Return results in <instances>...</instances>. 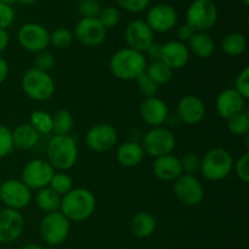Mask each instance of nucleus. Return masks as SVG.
Instances as JSON below:
<instances>
[{
  "label": "nucleus",
  "mask_w": 249,
  "mask_h": 249,
  "mask_svg": "<svg viewBox=\"0 0 249 249\" xmlns=\"http://www.w3.org/2000/svg\"><path fill=\"white\" fill-rule=\"evenodd\" d=\"M147 63L145 53H139L130 48H123L117 50L111 56L108 67L117 79L129 82V80H135L139 75L142 74Z\"/></svg>",
  "instance_id": "1"
},
{
  "label": "nucleus",
  "mask_w": 249,
  "mask_h": 249,
  "mask_svg": "<svg viewBox=\"0 0 249 249\" xmlns=\"http://www.w3.org/2000/svg\"><path fill=\"white\" fill-rule=\"evenodd\" d=\"M96 209V198L90 190L77 187L61 197L60 212L70 221L80 223L89 219Z\"/></svg>",
  "instance_id": "2"
},
{
  "label": "nucleus",
  "mask_w": 249,
  "mask_h": 249,
  "mask_svg": "<svg viewBox=\"0 0 249 249\" xmlns=\"http://www.w3.org/2000/svg\"><path fill=\"white\" fill-rule=\"evenodd\" d=\"M78 153L77 142L71 135H53L46 145V160L57 172L72 169Z\"/></svg>",
  "instance_id": "3"
},
{
  "label": "nucleus",
  "mask_w": 249,
  "mask_h": 249,
  "mask_svg": "<svg viewBox=\"0 0 249 249\" xmlns=\"http://www.w3.org/2000/svg\"><path fill=\"white\" fill-rule=\"evenodd\" d=\"M21 88L27 97L36 102L48 101L55 94V82L48 72L29 68L21 79Z\"/></svg>",
  "instance_id": "4"
},
{
  "label": "nucleus",
  "mask_w": 249,
  "mask_h": 249,
  "mask_svg": "<svg viewBox=\"0 0 249 249\" xmlns=\"http://www.w3.org/2000/svg\"><path fill=\"white\" fill-rule=\"evenodd\" d=\"M233 162L235 160L228 150L214 147L201 158L199 172L209 181H220L232 172Z\"/></svg>",
  "instance_id": "5"
},
{
  "label": "nucleus",
  "mask_w": 249,
  "mask_h": 249,
  "mask_svg": "<svg viewBox=\"0 0 249 249\" xmlns=\"http://www.w3.org/2000/svg\"><path fill=\"white\" fill-rule=\"evenodd\" d=\"M218 21V7L212 0H194L186 10V23L195 32H208Z\"/></svg>",
  "instance_id": "6"
},
{
  "label": "nucleus",
  "mask_w": 249,
  "mask_h": 249,
  "mask_svg": "<svg viewBox=\"0 0 249 249\" xmlns=\"http://www.w3.org/2000/svg\"><path fill=\"white\" fill-rule=\"evenodd\" d=\"M175 145H177V140H175L174 134L172 133V130L163 126L151 128L150 130L146 131L141 141L145 155L153 158L170 155L174 151Z\"/></svg>",
  "instance_id": "7"
},
{
  "label": "nucleus",
  "mask_w": 249,
  "mask_h": 249,
  "mask_svg": "<svg viewBox=\"0 0 249 249\" xmlns=\"http://www.w3.org/2000/svg\"><path fill=\"white\" fill-rule=\"evenodd\" d=\"M70 231L71 221L60 211L45 214L39 225L41 238L50 246L62 245L68 238Z\"/></svg>",
  "instance_id": "8"
},
{
  "label": "nucleus",
  "mask_w": 249,
  "mask_h": 249,
  "mask_svg": "<svg viewBox=\"0 0 249 249\" xmlns=\"http://www.w3.org/2000/svg\"><path fill=\"white\" fill-rule=\"evenodd\" d=\"M0 201L5 208L21 211L32 202V190L21 180L7 179L0 184Z\"/></svg>",
  "instance_id": "9"
},
{
  "label": "nucleus",
  "mask_w": 249,
  "mask_h": 249,
  "mask_svg": "<svg viewBox=\"0 0 249 249\" xmlns=\"http://www.w3.org/2000/svg\"><path fill=\"white\" fill-rule=\"evenodd\" d=\"M173 191L175 197L187 207L199 206L204 198V189L196 175L182 173L173 181Z\"/></svg>",
  "instance_id": "10"
},
{
  "label": "nucleus",
  "mask_w": 249,
  "mask_h": 249,
  "mask_svg": "<svg viewBox=\"0 0 249 249\" xmlns=\"http://www.w3.org/2000/svg\"><path fill=\"white\" fill-rule=\"evenodd\" d=\"M56 170L44 158H36L27 163L21 173V181L31 190H40L49 186Z\"/></svg>",
  "instance_id": "11"
},
{
  "label": "nucleus",
  "mask_w": 249,
  "mask_h": 249,
  "mask_svg": "<svg viewBox=\"0 0 249 249\" xmlns=\"http://www.w3.org/2000/svg\"><path fill=\"white\" fill-rule=\"evenodd\" d=\"M49 36L50 32L43 24L34 23V22L23 24L17 32V40L21 48L33 53L48 49V46L50 45Z\"/></svg>",
  "instance_id": "12"
},
{
  "label": "nucleus",
  "mask_w": 249,
  "mask_h": 249,
  "mask_svg": "<svg viewBox=\"0 0 249 249\" xmlns=\"http://www.w3.org/2000/svg\"><path fill=\"white\" fill-rule=\"evenodd\" d=\"M118 141L116 128L108 123H100L91 126L85 135V143L94 152L111 151Z\"/></svg>",
  "instance_id": "13"
},
{
  "label": "nucleus",
  "mask_w": 249,
  "mask_h": 249,
  "mask_svg": "<svg viewBox=\"0 0 249 249\" xmlns=\"http://www.w3.org/2000/svg\"><path fill=\"white\" fill-rule=\"evenodd\" d=\"M106 31L97 17L94 18H80L75 24L74 38L88 48H96L106 39Z\"/></svg>",
  "instance_id": "14"
},
{
  "label": "nucleus",
  "mask_w": 249,
  "mask_h": 249,
  "mask_svg": "<svg viewBox=\"0 0 249 249\" xmlns=\"http://www.w3.org/2000/svg\"><path fill=\"white\" fill-rule=\"evenodd\" d=\"M124 38L128 48L142 53L155 43V33L142 19L129 22L124 31Z\"/></svg>",
  "instance_id": "15"
},
{
  "label": "nucleus",
  "mask_w": 249,
  "mask_h": 249,
  "mask_svg": "<svg viewBox=\"0 0 249 249\" xmlns=\"http://www.w3.org/2000/svg\"><path fill=\"white\" fill-rule=\"evenodd\" d=\"M146 23L153 33H167L178 23V12L168 4L153 5L146 14Z\"/></svg>",
  "instance_id": "16"
},
{
  "label": "nucleus",
  "mask_w": 249,
  "mask_h": 249,
  "mask_svg": "<svg viewBox=\"0 0 249 249\" xmlns=\"http://www.w3.org/2000/svg\"><path fill=\"white\" fill-rule=\"evenodd\" d=\"M206 113L207 108L203 100L196 95H185L178 102L175 116L181 123L195 125L203 121Z\"/></svg>",
  "instance_id": "17"
},
{
  "label": "nucleus",
  "mask_w": 249,
  "mask_h": 249,
  "mask_svg": "<svg viewBox=\"0 0 249 249\" xmlns=\"http://www.w3.org/2000/svg\"><path fill=\"white\" fill-rule=\"evenodd\" d=\"M23 230L24 219L19 211L10 208L0 209V245L16 241Z\"/></svg>",
  "instance_id": "18"
},
{
  "label": "nucleus",
  "mask_w": 249,
  "mask_h": 249,
  "mask_svg": "<svg viewBox=\"0 0 249 249\" xmlns=\"http://www.w3.org/2000/svg\"><path fill=\"white\" fill-rule=\"evenodd\" d=\"M169 107L164 100L157 96L147 97L140 105V117L151 128L162 126L169 118Z\"/></svg>",
  "instance_id": "19"
},
{
  "label": "nucleus",
  "mask_w": 249,
  "mask_h": 249,
  "mask_svg": "<svg viewBox=\"0 0 249 249\" xmlns=\"http://www.w3.org/2000/svg\"><path fill=\"white\" fill-rule=\"evenodd\" d=\"M191 53L185 43L179 40H170L160 45V61L167 65L170 70H180L189 63Z\"/></svg>",
  "instance_id": "20"
},
{
  "label": "nucleus",
  "mask_w": 249,
  "mask_h": 249,
  "mask_svg": "<svg viewBox=\"0 0 249 249\" xmlns=\"http://www.w3.org/2000/svg\"><path fill=\"white\" fill-rule=\"evenodd\" d=\"M246 100L233 88H228L220 91L215 100V111L220 118L230 119L235 114L245 109Z\"/></svg>",
  "instance_id": "21"
},
{
  "label": "nucleus",
  "mask_w": 249,
  "mask_h": 249,
  "mask_svg": "<svg viewBox=\"0 0 249 249\" xmlns=\"http://www.w3.org/2000/svg\"><path fill=\"white\" fill-rule=\"evenodd\" d=\"M152 172L155 177L160 181H174L182 174L180 158L173 153L155 158V162L152 164Z\"/></svg>",
  "instance_id": "22"
},
{
  "label": "nucleus",
  "mask_w": 249,
  "mask_h": 249,
  "mask_svg": "<svg viewBox=\"0 0 249 249\" xmlns=\"http://www.w3.org/2000/svg\"><path fill=\"white\" fill-rule=\"evenodd\" d=\"M145 157V152L141 143L136 141H126L121 143L116 151L117 162L125 168L138 167Z\"/></svg>",
  "instance_id": "23"
},
{
  "label": "nucleus",
  "mask_w": 249,
  "mask_h": 249,
  "mask_svg": "<svg viewBox=\"0 0 249 249\" xmlns=\"http://www.w3.org/2000/svg\"><path fill=\"white\" fill-rule=\"evenodd\" d=\"M190 53L198 58H209L215 51V41L206 32H195L194 36L187 41Z\"/></svg>",
  "instance_id": "24"
},
{
  "label": "nucleus",
  "mask_w": 249,
  "mask_h": 249,
  "mask_svg": "<svg viewBox=\"0 0 249 249\" xmlns=\"http://www.w3.org/2000/svg\"><path fill=\"white\" fill-rule=\"evenodd\" d=\"M11 134L14 147L18 148V150L33 148L38 143L39 136H40L29 123L19 124L14 130H11Z\"/></svg>",
  "instance_id": "25"
},
{
  "label": "nucleus",
  "mask_w": 249,
  "mask_h": 249,
  "mask_svg": "<svg viewBox=\"0 0 249 249\" xmlns=\"http://www.w3.org/2000/svg\"><path fill=\"white\" fill-rule=\"evenodd\" d=\"M157 221L148 212H140L133 216L130 221V230L138 238H148L155 233Z\"/></svg>",
  "instance_id": "26"
},
{
  "label": "nucleus",
  "mask_w": 249,
  "mask_h": 249,
  "mask_svg": "<svg viewBox=\"0 0 249 249\" xmlns=\"http://www.w3.org/2000/svg\"><path fill=\"white\" fill-rule=\"evenodd\" d=\"M247 38L245 34L240 33V32H231V33L226 34L221 41V50L230 57L242 55L247 50Z\"/></svg>",
  "instance_id": "27"
},
{
  "label": "nucleus",
  "mask_w": 249,
  "mask_h": 249,
  "mask_svg": "<svg viewBox=\"0 0 249 249\" xmlns=\"http://www.w3.org/2000/svg\"><path fill=\"white\" fill-rule=\"evenodd\" d=\"M36 204L45 214L58 212L61 206V196L56 194L53 190H51L50 187L46 186L36 191Z\"/></svg>",
  "instance_id": "28"
},
{
  "label": "nucleus",
  "mask_w": 249,
  "mask_h": 249,
  "mask_svg": "<svg viewBox=\"0 0 249 249\" xmlns=\"http://www.w3.org/2000/svg\"><path fill=\"white\" fill-rule=\"evenodd\" d=\"M53 133L55 135H70L74 126V117L67 109H57L53 114Z\"/></svg>",
  "instance_id": "29"
},
{
  "label": "nucleus",
  "mask_w": 249,
  "mask_h": 249,
  "mask_svg": "<svg viewBox=\"0 0 249 249\" xmlns=\"http://www.w3.org/2000/svg\"><path fill=\"white\" fill-rule=\"evenodd\" d=\"M173 72L174 71L170 70L167 65L162 62V61H152V62L147 63L146 66L145 73L160 87V85L168 84L173 78Z\"/></svg>",
  "instance_id": "30"
},
{
  "label": "nucleus",
  "mask_w": 249,
  "mask_h": 249,
  "mask_svg": "<svg viewBox=\"0 0 249 249\" xmlns=\"http://www.w3.org/2000/svg\"><path fill=\"white\" fill-rule=\"evenodd\" d=\"M29 124L36 129L39 135H48L53 133V116L43 109H36L32 112Z\"/></svg>",
  "instance_id": "31"
},
{
  "label": "nucleus",
  "mask_w": 249,
  "mask_h": 249,
  "mask_svg": "<svg viewBox=\"0 0 249 249\" xmlns=\"http://www.w3.org/2000/svg\"><path fill=\"white\" fill-rule=\"evenodd\" d=\"M228 129L233 136H247L249 131V112L243 109L228 119Z\"/></svg>",
  "instance_id": "32"
},
{
  "label": "nucleus",
  "mask_w": 249,
  "mask_h": 249,
  "mask_svg": "<svg viewBox=\"0 0 249 249\" xmlns=\"http://www.w3.org/2000/svg\"><path fill=\"white\" fill-rule=\"evenodd\" d=\"M49 187L60 195L61 197L65 196L66 194L73 190V179L67 174L66 172H55L53 178H51L50 182H49Z\"/></svg>",
  "instance_id": "33"
},
{
  "label": "nucleus",
  "mask_w": 249,
  "mask_h": 249,
  "mask_svg": "<svg viewBox=\"0 0 249 249\" xmlns=\"http://www.w3.org/2000/svg\"><path fill=\"white\" fill-rule=\"evenodd\" d=\"M73 39H74V36L72 31L68 28H57L50 33L49 43L53 48L62 50V49L70 48L71 44L73 43Z\"/></svg>",
  "instance_id": "34"
},
{
  "label": "nucleus",
  "mask_w": 249,
  "mask_h": 249,
  "mask_svg": "<svg viewBox=\"0 0 249 249\" xmlns=\"http://www.w3.org/2000/svg\"><path fill=\"white\" fill-rule=\"evenodd\" d=\"M99 21L106 29L114 28L121 22V11L114 6H107L101 9L99 16Z\"/></svg>",
  "instance_id": "35"
},
{
  "label": "nucleus",
  "mask_w": 249,
  "mask_h": 249,
  "mask_svg": "<svg viewBox=\"0 0 249 249\" xmlns=\"http://www.w3.org/2000/svg\"><path fill=\"white\" fill-rule=\"evenodd\" d=\"M136 84H138L139 88V91L145 96V99L147 97H153V96H157V92H158V85L146 74L145 72L142 74L139 75L138 78L135 79Z\"/></svg>",
  "instance_id": "36"
},
{
  "label": "nucleus",
  "mask_w": 249,
  "mask_h": 249,
  "mask_svg": "<svg viewBox=\"0 0 249 249\" xmlns=\"http://www.w3.org/2000/svg\"><path fill=\"white\" fill-rule=\"evenodd\" d=\"M184 174L195 175L201 169V157L196 152H189L180 160Z\"/></svg>",
  "instance_id": "37"
},
{
  "label": "nucleus",
  "mask_w": 249,
  "mask_h": 249,
  "mask_svg": "<svg viewBox=\"0 0 249 249\" xmlns=\"http://www.w3.org/2000/svg\"><path fill=\"white\" fill-rule=\"evenodd\" d=\"M101 11V2L99 0H80L78 2V12L82 18H94Z\"/></svg>",
  "instance_id": "38"
},
{
  "label": "nucleus",
  "mask_w": 249,
  "mask_h": 249,
  "mask_svg": "<svg viewBox=\"0 0 249 249\" xmlns=\"http://www.w3.org/2000/svg\"><path fill=\"white\" fill-rule=\"evenodd\" d=\"M232 170L235 172L236 177L243 184H248L249 181V153L246 152L240 156L236 162H233Z\"/></svg>",
  "instance_id": "39"
},
{
  "label": "nucleus",
  "mask_w": 249,
  "mask_h": 249,
  "mask_svg": "<svg viewBox=\"0 0 249 249\" xmlns=\"http://www.w3.org/2000/svg\"><path fill=\"white\" fill-rule=\"evenodd\" d=\"M55 56L51 51H49L48 49L43 51H39L36 53V58H34V65H36V70H40L43 72H48L50 70H53V67L55 66Z\"/></svg>",
  "instance_id": "40"
},
{
  "label": "nucleus",
  "mask_w": 249,
  "mask_h": 249,
  "mask_svg": "<svg viewBox=\"0 0 249 249\" xmlns=\"http://www.w3.org/2000/svg\"><path fill=\"white\" fill-rule=\"evenodd\" d=\"M14 148L11 129L0 124V160L7 157Z\"/></svg>",
  "instance_id": "41"
},
{
  "label": "nucleus",
  "mask_w": 249,
  "mask_h": 249,
  "mask_svg": "<svg viewBox=\"0 0 249 249\" xmlns=\"http://www.w3.org/2000/svg\"><path fill=\"white\" fill-rule=\"evenodd\" d=\"M233 89L245 100L249 99V67H245L235 80Z\"/></svg>",
  "instance_id": "42"
},
{
  "label": "nucleus",
  "mask_w": 249,
  "mask_h": 249,
  "mask_svg": "<svg viewBox=\"0 0 249 249\" xmlns=\"http://www.w3.org/2000/svg\"><path fill=\"white\" fill-rule=\"evenodd\" d=\"M117 4L128 12H141L150 5L151 0H116Z\"/></svg>",
  "instance_id": "43"
},
{
  "label": "nucleus",
  "mask_w": 249,
  "mask_h": 249,
  "mask_svg": "<svg viewBox=\"0 0 249 249\" xmlns=\"http://www.w3.org/2000/svg\"><path fill=\"white\" fill-rule=\"evenodd\" d=\"M15 21V11L11 5L0 2V29H7Z\"/></svg>",
  "instance_id": "44"
},
{
  "label": "nucleus",
  "mask_w": 249,
  "mask_h": 249,
  "mask_svg": "<svg viewBox=\"0 0 249 249\" xmlns=\"http://www.w3.org/2000/svg\"><path fill=\"white\" fill-rule=\"evenodd\" d=\"M195 34V31L189 26V24L185 22L184 24L178 28L177 31V36H178V40L181 41V43H185V41H189L190 38Z\"/></svg>",
  "instance_id": "45"
},
{
  "label": "nucleus",
  "mask_w": 249,
  "mask_h": 249,
  "mask_svg": "<svg viewBox=\"0 0 249 249\" xmlns=\"http://www.w3.org/2000/svg\"><path fill=\"white\" fill-rule=\"evenodd\" d=\"M143 53H146L145 57L146 58H150L151 62L152 61H160V44H157V43H153L152 45L150 46V48L147 49V50L145 51Z\"/></svg>",
  "instance_id": "46"
},
{
  "label": "nucleus",
  "mask_w": 249,
  "mask_h": 249,
  "mask_svg": "<svg viewBox=\"0 0 249 249\" xmlns=\"http://www.w3.org/2000/svg\"><path fill=\"white\" fill-rule=\"evenodd\" d=\"M7 75H9V63L0 55V84L7 79Z\"/></svg>",
  "instance_id": "47"
},
{
  "label": "nucleus",
  "mask_w": 249,
  "mask_h": 249,
  "mask_svg": "<svg viewBox=\"0 0 249 249\" xmlns=\"http://www.w3.org/2000/svg\"><path fill=\"white\" fill-rule=\"evenodd\" d=\"M10 43V36L6 29H0V53L6 50Z\"/></svg>",
  "instance_id": "48"
},
{
  "label": "nucleus",
  "mask_w": 249,
  "mask_h": 249,
  "mask_svg": "<svg viewBox=\"0 0 249 249\" xmlns=\"http://www.w3.org/2000/svg\"><path fill=\"white\" fill-rule=\"evenodd\" d=\"M15 1L19 2V4L22 5H32V4H36V2L39 1V0H15Z\"/></svg>",
  "instance_id": "49"
},
{
  "label": "nucleus",
  "mask_w": 249,
  "mask_h": 249,
  "mask_svg": "<svg viewBox=\"0 0 249 249\" xmlns=\"http://www.w3.org/2000/svg\"><path fill=\"white\" fill-rule=\"evenodd\" d=\"M21 249H46L43 246H39V245H27L24 247H22Z\"/></svg>",
  "instance_id": "50"
},
{
  "label": "nucleus",
  "mask_w": 249,
  "mask_h": 249,
  "mask_svg": "<svg viewBox=\"0 0 249 249\" xmlns=\"http://www.w3.org/2000/svg\"><path fill=\"white\" fill-rule=\"evenodd\" d=\"M0 2H1V4H7V5H11V4H14V2H15V0H0Z\"/></svg>",
  "instance_id": "51"
},
{
  "label": "nucleus",
  "mask_w": 249,
  "mask_h": 249,
  "mask_svg": "<svg viewBox=\"0 0 249 249\" xmlns=\"http://www.w3.org/2000/svg\"><path fill=\"white\" fill-rule=\"evenodd\" d=\"M242 1H243V4L246 5V6H248V5H249V0H242Z\"/></svg>",
  "instance_id": "52"
},
{
  "label": "nucleus",
  "mask_w": 249,
  "mask_h": 249,
  "mask_svg": "<svg viewBox=\"0 0 249 249\" xmlns=\"http://www.w3.org/2000/svg\"><path fill=\"white\" fill-rule=\"evenodd\" d=\"M0 184H1V180H0Z\"/></svg>",
  "instance_id": "53"
}]
</instances>
